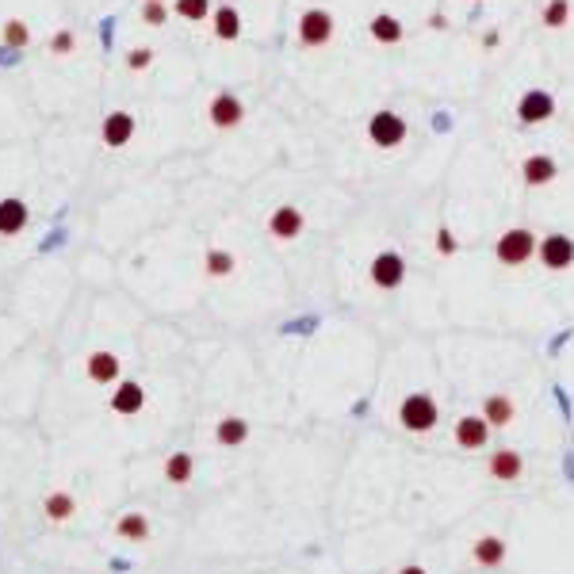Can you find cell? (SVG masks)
Segmentation results:
<instances>
[{
    "label": "cell",
    "instance_id": "1",
    "mask_svg": "<svg viewBox=\"0 0 574 574\" xmlns=\"http://www.w3.org/2000/svg\"><path fill=\"white\" fill-rule=\"evenodd\" d=\"M440 421V406L429 391H414L398 402V425L406 433H429Z\"/></svg>",
    "mask_w": 574,
    "mask_h": 574
},
{
    "label": "cell",
    "instance_id": "2",
    "mask_svg": "<svg viewBox=\"0 0 574 574\" xmlns=\"http://www.w3.org/2000/svg\"><path fill=\"white\" fill-rule=\"evenodd\" d=\"M536 246H540V237H536L529 227H509L494 242V257H498V265H506V268H521L536 257Z\"/></svg>",
    "mask_w": 574,
    "mask_h": 574
},
{
    "label": "cell",
    "instance_id": "3",
    "mask_svg": "<svg viewBox=\"0 0 574 574\" xmlns=\"http://www.w3.org/2000/svg\"><path fill=\"white\" fill-rule=\"evenodd\" d=\"M333 31H337V20H333L329 8H307L295 24V39L303 50H322L333 43Z\"/></svg>",
    "mask_w": 574,
    "mask_h": 574
},
{
    "label": "cell",
    "instance_id": "4",
    "mask_svg": "<svg viewBox=\"0 0 574 574\" xmlns=\"http://www.w3.org/2000/svg\"><path fill=\"white\" fill-rule=\"evenodd\" d=\"M406 131H410V126H406V119L391 107H383L368 119V142H372L376 150H398L406 142Z\"/></svg>",
    "mask_w": 574,
    "mask_h": 574
},
{
    "label": "cell",
    "instance_id": "5",
    "mask_svg": "<svg viewBox=\"0 0 574 574\" xmlns=\"http://www.w3.org/2000/svg\"><path fill=\"white\" fill-rule=\"evenodd\" d=\"M536 261H540L548 272H567L574 268V237L555 230V234H544L540 246H536Z\"/></svg>",
    "mask_w": 574,
    "mask_h": 574
},
{
    "label": "cell",
    "instance_id": "6",
    "mask_svg": "<svg viewBox=\"0 0 574 574\" xmlns=\"http://www.w3.org/2000/svg\"><path fill=\"white\" fill-rule=\"evenodd\" d=\"M555 119V96L548 88H525L517 100V123L521 126H540Z\"/></svg>",
    "mask_w": 574,
    "mask_h": 574
},
{
    "label": "cell",
    "instance_id": "7",
    "mask_svg": "<svg viewBox=\"0 0 574 574\" xmlns=\"http://www.w3.org/2000/svg\"><path fill=\"white\" fill-rule=\"evenodd\" d=\"M207 123L215 126V131H234V126L246 123V104L234 96V92H215L211 104H207Z\"/></svg>",
    "mask_w": 574,
    "mask_h": 574
},
{
    "label": "cell",
    "instance_id": "8",
    "mask_svg": "<svg viewBox=\"0 0 574 574\" xmlns=\"http://www.w3.org/2000/svg\"><path fill=\"white\" fill-rule=\"evenodd\" d=\"M368 276H372V284L379 291H395L406 280V257L395 253V249H383V253H376V261H372V268H368Z\"/></svg>",
    "mask_w": 574,
    "mask_h": 574
},
{
    "label": "cell",
    "instance_id": "9",
    "mask_svg": "<svg viewBox=\"0 0 574 574\" xmlns=\"http://www.w3.org/2000/svg\"><path fill=\"white\" fill-rule=\"evenodd\" d=\"M490 421L483 418V414H464L456 421V429H452V437H456V444L464 452H483L487 444H490Z\"/></svg>",
    "mask_w": 574,
    "mask_h": 574
},
{
    "label": "cell",
    "instance_id": "10",
    "mask_svg": "<svg viewBox=\"0 0 574 574\" xmlns=\"http://www.w3.org/2000/svg\"><path fill=\"white\" fill-rule=\"evenodd\" d=\"M307 230V215L295 207V203H284V207H276L268 215V237L272 242H295Z\"/></svg>",
    "mask_w": 574,
    "mask_h": 574
},
{
    "label": "cell",
    "instance_id": "11",
    "mask_svg": "<svg viewBox=\"0 0 574 574\" xmlns=\"http://www.w3.org/2000/svg\"><path fill=\"white\" fill-rule=\"evenodd\" d=\"M85 376L96 387H116L123 376V360L116 353H107V348H96V353H88V360H85Z\"/></svg>",
    "mask_w": 574,
    "mask_h": 574
},
{
    "label": "cell",
    "instance_id": "12",
    "mask_svg": "<svg viewBox=\"0 0 574 574\" xmlns=\"http://www.w3.org/2000/svg\"><path fill=\"white\" fill-rule=\"evenodd\" d=\"M559 176V161L548 157V154H529L521 161V184L525 188H548Z\"/></svg>",
    "mask_w": 574,
    "mask_h": 574
},
{
    "label": "cell",
    "instance_id": "13",
    "mask_svg": "<svg viewBox=\"0 0 574 574\" xmlns=\"http://www.w3.org/2000/svg\"><path fill=\"white\" fill-rule=\"evenodd\" d=\"M107 406H111V414H119V418H135V414H142V406H146L142 383H135V379H119V383H116V395L107 398Z\"/></svg>",
    "mask_w": 574,
    "mask_h": 574
},
{
    "label": "cell",
    "instance_id": "14",
    "mask_svg": "<svg viewBox=\"0 0 574 574\" xmlns=\"http://www.w3.org/2000/svg\"><path fill=\"white\" fill-rule=\"evenodd\" d=\"M135 126L138 123H135L131 111H111L100 126V138H104V146H111V150H119V146H126L135 138Z\"/></svg>",
    "mask_w": 574,
    "mask_h": 574
},
{
    "label": "cell",
    "instance_id": "15",
    "mask_svg": "<svg viewBox=\"0 0 574 574\" xmlns=\"http://www.w3.org/2000/svg\"><path fill=\"white\" fill-rule=\"evenodd\" d=\"M31 222V207L24 199H0V237H15V234H24V227Z\"/></svg>",
    "mask_w": 574,
    "mask_h": 574
},
{
    "label": "cell",
    "instance_id": "16",
    "mask_svg": "<svg viewBox=\"0 0 574 574\" xmlns=\"http://www.w3.org/2000/svg\"><path fill=\"white\" fill-rule=\"evenodd\" d=\"M487 468H490V478H498V483H513V478L525 475V459L513 448H498V452H490Z\"/></svg>",
    "mask_w": 574,
    "mask_h": 574
},
{
    "label": "cell",
    "instance_id": "17",
    "mask_svg": "<svg viewBox=\"0 0 574 574\" xmlns=\"http://www.w3.org/2000/svg\"><path fill=\"white\" fill-rule=\"evenodd\" d=\"M211 31H215L218 43H237L242 39V12L234 5H218L211 12Z\"/></svg>",
    "mask_w": 574,
    "mask_h": 574
},
{
    "label": "cell",
    "instance_id": "18",
    "mask_svg": "<svg viewBox=\"0 0 574 574\" xmlns=\"http://www.w3.org/2000/svg\"><path fill=\"white\" fill-rule=\"evenodd\" d=\"M73 513H77V498H73L69 490H50L43 498V517L50 525H65L73 521Z\"/></svg>",
    "mask_w": 574,
    "mask_h": 574
},
{
    "label": "cell",
    "instance_id": "19",
    "mask_svg": "<svg viewBox=\"0 0 574 574\" xmlns=\"http://www.w3.org/2000/svg\"><path fill=\"white\" fill-rule=\"evenodd\" d=\"M116 536H119L123 544H146L154 536L150 517H146V513H123L119 521H116Z\"/></svg>",
    "mask_w": 574,
    "mask_h": 574
},
{
    "label": "cell",
    "instance_id": "20",
    "mask_svg": "<svg viewBox=\"0 0 574 574\" xmlns=\"http://www.w3.org/2000/svg\"><path fill=\"white\" fill-rule=\"evenodd\" d=\"M215 440L222 444V448H237V444L249 440V421L237 418V414H227L215 425Z\"/></svg>",
    "mask_w": 574,
    "mask_h": 574
},
{
    "label": "cell",
    "instance_id": "21",
    "mask_svg": "<svg viewBox=\"0 0 574 574\" xmlns=\"http://www.w3.org/2000/svg\"><path fill=\"white\" fill-rule=\"evenodd\" d=\"M161 475H165V483H173V487H188L192 475H196V459L188 452H173L169 459H165Z\"/></svg>",
    "mask_w": 574,
    "mask_h": 574
},
{
    "label": "cell",
    "instance_id": "22",
    "mask_svg": "<svg viewBox=\"0 0 574 574\" xmlns=\"http://www.w3.org/2000/svg\"><path fill=\"white\" fill-rule=\"evenodd\" d=\"M483 418L490 421V429H506V425H513V418H517V406L509 395H490L483 402Z\"/></svg>",
    "mask_w": 574,
    "mask_h": 574
},
{
    "label": "cell",
    "instance_id": "23",
    "mask_svg": "<svg viewBox=\"0 0 574 574\" xmlns=\"http://www.w3.org/2000/svg\"><path fill=\"white\" fill-rule=\"evenodd\" d=\"M471 555L478 567H498V563H506V540L502 536H478Z\"/></svg>",
    "mask_w": 574,
    "mask_h": 574
},
{
    "label": "cell",
    "instance_id": "24",
    "mask_svg": "<svg viewBox=\"0 0 574 574\" xmlns=\"http://www.w3.org/2000/svg\"><path fill=\"white\" fill-rule=\"evenodd\" d=\"M368 35H372V39L379 43V46H395V43H402V24L395 20V15L391 12H379L376 15V20L372 24H368Z\"/></svg>",
    "mask_w": 574,
    "mask_h": 574
},
{
    "label": "cell",
    "instance_id": "25",
    "mask_svg": "<svg viewBox=\"0 0 574 574\" xmlns=\"http://www.w3.org/2000/svg\"><path fill=\"white\" fill-rule=\"evenodd\" d=\"M237 261H234V253L230 249H207V257H203V272L211 276V280H227V276H234Z\"/></svg>",
    "mask_w": 574,
    "mask_h": 574
},
{
    "label": "cell",
    "instance_id": "26",
    "mask_svg": "<svg viewBox=\"0 0 574 574\" xmlns=\"http://www.w3.org/2000/svg\"><path fill=\"white\" fill-rule=\"evenodd\" d=\"M173 12L188 24H203L215 8H211V0H173Z\"/></svg>",
    "mask_w": 574,
    "mask_h": 574
},
{
    "label": "cell",
    "instance_id": "27",
    "mask_svg": "<svg viewBox=\"0 0 574 574\" xmlns=\"http://www.w3.org/2000/svg\"><path fill=\"white\" fill-rule=\"evenodd\" d=\"M544 27L548 31H563L570 24V0H548V8H544Z\"/></svg>",
    "mask_w": 574,
    "mask_h": 574
},
{
    "label": "cell",
    "instance_id": "28",
    "mask_svg": "<svg viewBox=\"0 0 574 574\" xmlns=\"http://www.w3.org/2000/svg\"><path fill=\"white\" fill-rule=\"evenodd\" d=\"M0 39H5L8 50H24L31 43V27L24 20H5V31H0Z\"/></svg>",
    "mask_w": 574,
    "mask_h": 574
},
{
    "label": "cell",
    "instance_id": "29",
    "mask_svg": "<svg viewBox=\"0 0 574 574\" xmlns=\"http://www.w3.org/2000/svg\"><path fill=\"white\" fill-rule=\"evenodd\" d=\"M142 20L150 27H161L169 20V8H165V0H142Z\"/></svg>",
    "mask_w": 574,
    "mask_h": 574
},
{
    "label": "cell",
    "instance_id": "30",
    "mask_svg": "<svg viewBox=\"0 0 574 574\" xmlns=\"http://www.w3.org/2000/svg\"><path fill=\"white\" fill-rule=\"evenodd\" d=\"M150 65H154V50L150 46H135L131 54H126V69L142 73V69H150Z\"/></svg>",
    "mask_w": 574,
    "mask_h": 574
},
{
    "label": "cell",
    "instance_id": "31",
    "mask_svg": "<svg viewBox=\"0 0 574 574\" xmlns=\"http://www.w3.org/2000/svg\"><path fill=\"white\" fill-rule=\"evenodd\" d=\"M459 249V242H456V234L448 230V227H437V253L440 257H452Z\"/></svg>",
    "mask_w": 574,
    "mask_h": 574
},
{
    "label": "cell",
    "instance_id": "32",
    "mask_svg": "<svg viewBox=\"0 0 574 574\" xmlns=\"http://www.w3.org/2000/svg\"><path fill=\"white\" fill-rule=\"evenodd\" d=\"M73 50V31H58L50 39V54H69Z\"/></svg>",
    "mask_w": 574,
    "mask_h": 574
},
{
    "label": "cell",
    "instance_id": "33",
    "mask_svg": "<svg viewBox=\"0 0 574 574\" xmlns=\"http://www.w3.org/2000/svg\"><path fill=\"white\" fill-rule=\"evenodd\" d=\"M444 24H448V20H444V15H440V12H433V20H429V27H433V31H440Z\"/></svg>",
    "mask_w": 574,
    "mask_h": 574
},
{
    "label": "cell",
    "instance_id": "34",
    "mask_svg": "<svg viewBox=\"0 0 574 574\" xmlns=\"http://www.w3.org/2000/svg\"><path fill=\"white\" fill-rule=\"evenodd\" d=\"M398 574H425V570H421V567H402Z\"/></svg>",
    "mask_w": 574,
    "mask_h": 574
}]
</instances>
